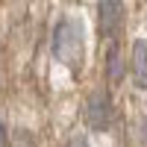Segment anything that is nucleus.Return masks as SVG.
Here are the masks:
<instances>
[{
	"label": "nucleus",
	"mask_w": 147,
	"mask_h": 147,
	"mask_svg": "<svg viewBox=\"0 0 147 147\" xmlns=\"http://www.w3.org/2000/svg\"><path fill=\"white\" fill-rule=\"evenodd\" d=\"M82 50H85V32L82 21L77 18H62L53 30V56L62 65L77 71L82 65Z\"/></svg>",
	"instance_id": "obj_1"
},
{
	"label": "nucleus",
	"mask_w": 147,
	"mask_h": 147,
	"mask_svg": "<svg viewBox=\"0 0 147 147\" xmlns=\"http://www.w3.org/2000/svg\"><path fill=\"white\" fill-rule=\"evenodd\" d=\"M112 118H115V109H112V97H109L106 88H94L88 94V100H85V121H88V127L103 132L112 127Z\"/></svg>",
	"instance_id": "obj_2"
},
{
	"label": "nucleus",
	"mask_w": 147,
	"mask_h": 147,
	"mask_svg": "<svg viewBox=\"0 0 147 147\" xmlns=\"http://www.w3.org/2000/svg\"><path fill=\"white\" fill-rule=\"evenodd\" d=\"M97 24L103 38H115L124 27V3L121 0H97Z\"/></svg>",
	"instance_id": "obj_3"
},
{
	"label": "nucleus",
	"mask_w": 147,
	"mask_h": 147,
	"mask_svg": "<svg viewBox=\"0 0 147 147\" xmlns=\"http://www.w3.org/2000/svg\"><path fill=\"white\" fill-rule=\"evenodd\" d=\"M132 82L136 88H147V41L132 44Z\"/></svg>",
	"instance_id": "obj_4"
},
{
	"label": "nucleus",
	"mask_w": 147,
	"mask_h": 147,
	"mask_svg": "<svg viewBox=\"0 0 147 147\" xmlns=\"http://www.w3.org/2000/svg\"><path fill=\"white\" fill-rule=\"evenodd\" d=\"M106 77H109V82H121L124 80V59H121L118 47H112L109 56H106Z\"/></svg>",
	"instance_id": "obj_5"
},
{
	"label": "nucleus",
	"mask_w": 147,
	"mask_h": 147,
	"mask_svg": "<svg viewBox=\"0 0 147 147\" xmlns=\"http://www.w3.org/2000/svg\"><path fill=\"white\" fill-rule=\"evenodd\" d=\"M65 147H88V141H85V136H71Z\"/></svg>",
	"instance_id": "obj_6"
},
{
	"label": "nucleus",
	"mask_w": 147,
	"mask_h": 147,
	"mask_svg": "<svg viewBox=\"0 0 147 147\" xmlns=\"http://www.w3.org/2000/svg\"><path fill=\"white\" fill-rule=\"evenodd\" d=\"M138 138H141V144L147 147V118H141V124H138Z\"/></svg>",
	"instance_id": "obj_7"
},
{
	"label": "nucleus",
	"mask_w": 147,
	"mask_h": 147,
	"mask_svg": "<svg viewBox=\"0 0 147 147\" xmlns=\"http://www.w3.org/2000/svg\"><path fill=\"white\" fill-rule=\"evenodd\" d=\"M9 144V132H6V124L0 121V147H6Z\"/></svg>",
	"instance_id": "obj_8"
}]
</instances>
